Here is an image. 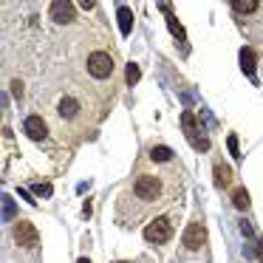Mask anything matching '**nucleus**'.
<instances>
[{"label":"nucleus","mask_w":263,"mask_h":263,"mask_svg":"<svg viewBox=\"0 0 263 263\" xmlns=\"http://www.w3.org/2000/svg\"><path fill=\"white\" fill-rule=\"evenodd\" d=\"M181 125H184V133H187V139L195 144V150H198V153H206V150H210V139L204 136V130H201L198 119H195L190 110L181 116Z\"/></svg>","instance_id":"f257e3e1"},{"label":"nucleus","mask_w":263,"mask_h":263,"mask_svg":"<svg viewBox=\"0 0 263 263\" xmlns=\"http://www.w3.org/2000/svg\"><path fill=\"white\" fill-rule=\"evenodd\" d=\"M170 235H173V221L167 215H159L153 223L144 227V238H147L150 243H164Z\"/></svg>","instance_id":"f03ea898"},{"label":"nucleus","mask_w":263,"mask_h":263,"mask_svg":"<svg viewBox=\"0 0 263 263\" xmlns=\"http://www.w3.org/2000/svg\"><path fill=\"white\" fill-rule=\"evenodd\" d=\"M88 71H91V77H97V80H105V77H110V71H114V60L105 51H93L91 57H88Z\"/></svg>","instance_id":"7ed1b4c3"},{"label":"nucleus","mask_w":263,"mask_h":263,"mask_svg":"<svg viewBox=\"0 0 263 263\" xmlns=\"http://www.w3.org/2000/svg\"><path fill=\"white\" fill-rule=\"evenodd\" d=\"M12 238H14V243H17V246H31V243L37 240V229H34V223H29V221L14 223Z\"/></svg>","instance_id":"20e7f679"},{"label":"nucleus","mask_w":263,"mask_h":263,"mask_svg":"<svg viewBox=\"0 0 263 263\" xmlns=\"http://www.w3.org/2000/svg\"><path fill=\"white\" fill-rule=\"evenodd\" d=\"M133 193H136L139 198H144V201H153L156 195H159V181H156V178L142 176L136 184H133Z\"/></svg>","instance_id":"39448f33"},{"label":"nucleus","mask_w":263,"mask_h":263,"mask_svg":"<svg viewBox=\"0 0 263 263\" xmlns=\"http://www.w3.org/2000/svg\"><path fill=\"white\" fill-rule=\"evenodd\" d=\"M206 240V229L201 227V223H190L187 232H184V246L187 249H201Z\"/></svg>","instance_id":"423d86ee"},{"label":"nucleus","mask_w":263,"mask_h":263,"mask_svg":"<svg viewBox=\"0 0 263 263\" xmlns=\"http://www.w3.org/2000/svg\"><path fill=\"white\" fill-rule=\"evenodd\" d=\"M23 130H26L29 139H37V142L48 136V127H46V122H43L40 116H29V119L23 122Z\"/></svg>","instance_id":"0eeeda50"},{"label":"nucleus","mask_w":263,"mask_h":263,"mask_svg":"<svg viewBox=\"0 0 263 263\" xmlns=\"http://www.w3.org/2000/svg\"><path fill=\"white\" fill-rule=\"evenodd\" d=\"M51 17H54V23H71L74 20V3H68V0L51 3Z\"/></svg>","instance_id":"6e6552de"},{"label":"nucleus","mask_w":263,"mask_h":263,"mask_svg":"<svg viewBox=\"0 0 263 263\" xmlns=\"http://www.w3.org/2000/svg\"><path fill=\"white\" fill-rule=\"evenodd\" d=\"M255 65H257V57H255V51L252 48H243L240 51V68H243V74H255Z\"/></svg>","instance_id":"1a4fd4ad"},{"label":"nucleus","mask_w":263,"mask_h":263,"mask_svg":"<svg viewBox=\"0 0 263 263\" xmlns=\"http://www.w3.org/2000/svg\"><path fill=\"white\" fill-rule=\"evenodd\" d=\"M77 114H80V102H77V99H71V97H65L63 102H60V116L71 119V116H77Z\"/></svg>","instance_id":"9d476101"},{"label":"nucleus","mask_w":263,"mask_h":263,"mask_svg":"<svg viewBox=\"0 0 263 263\" xmlns=\"http://www.w3.org/2000/svg\"><path fill=\"white\" fill-rule=\"evenodd\" d=\"M119 29H122V34H130V29H133V12L127 6H119Z\"/></svg>","instance_id":"9b49d317"},{"label":"nucleus","mask_w":263,"mask_h":263,"mask_svg":"<svg viewBox=\"0 0 263 263\" xmlns=\"http://www.w3.org/2000/svg\"><path fill=\"white\" fill-rule=\"evenodd\" d=\"M215 184H218V187H229V184H232V170H229L227 164H218L215 167Z\"/></svg>","instance_id":"f8f14e48"},{"label":"nucleus","mask_w":263,"mask_h":263,"mask_svg":"<svg viewBox=\"0 0 263 263\" xmlns=\"http://www.w3.org/2000/svg\"><path fill=\"white\" fill-rule=\"evenodd\" d=\"M150 159H153L156 164H161V161H170V159H173V150L164 147V144H159V147L150 150Z\"/></svg>","instance_id":"ddd939ff"},{"label":"nucleus","mask_w":263,"mask_h":263,"mask_svg":"<svg viewBox=\"0 0 263 263\" xmlns=\"http://www.w3.org/2000/svg\"><path fill=\"white\" fill-rule=\"evenodd\" d=\"M232 204L238 206V210H249V195H246L243 187H238V190L232 193Z\"/></svg>","instance_id":"4468645a"},{"label":"nucleus","mask_w":263,"mask_h":263,"mask_svg":"<svg viewBox=\"0 0 263 263\" xmlns=\"http://www.w3.org/2000/svg\"><path fill=\"white\" fill-rule=\"evenodd\" d=\"M232 9H235V12H240V14H252L257 9V0H235Z\"/></svg>","instance_id":"2eb2a0df"},{"label":"nucleus","mask_w":263,"mask_h":263,"mask_svg":"<svg viewBox=\"0 0 263 263\" xmlns=\"http://www.w3.org/2000/svg\"><path fill=\"white\" fill-rule=\"evenodd\" d=\"M167 26L173 29V34H176V40H184V26L176 20V14H173L170 9H167Z\"/></svg>","instance_id":"dca6fc26"},{"label":"nucleus","mask_w":263,"mask_h":263,"mask_svg":"<svg viewBox=\"0 0 263 263\" xmlns=\"http://www.w3.org/2000/svg\"><path fill=\"white\" fill-rule=\"evenodd\" d=\"M139 80H142V71H139L136 63H130L127 65V85H136Z\"/></svg>","instance_id":"f3484780"},{"label":"nucleus","mask_w":263,"mask_h":263,"mask_svg":"<svg viewBox=\"0 0 263 263\" xmlns=\"http://www.w3.org/2000/svg\"><path fill=\"white\" fill-rule=\"evenodd\" d=\"M229 153H232V156H238V153H240V147H238V136H235V133H229Z\"/></svg>","instance_id":"a211bd4d"},{"label":"nucleus","mask_w":263,"mask_h":263,"mask_svg":"<svg viewBox=\"0 0 263 263\" xmlns=\"http://www.w3.org/2000/svg\"><path fill=\"white\" fill-rule=\"evenodd\" d=\"M34 193H37V195H43V198H48V195H51V184H37Z\"/></svg>","instance_id":"6ab92c4d"},{"label":"nucleus","mask_w":263,"mask_h":263,"mask_svg":"<svg viewBox=\"0 0 263 263\" xmlns=\"http://www.w3.org/2000/svg\"><path fill=\"white\" fill-rule=\"evenodd\" d=\"M3 210H6V218H12L14 215V204L9 198H3Z\"/></svg>","instance_id":"aec40b11"},{"label":"nucleus","mask_w":263,"mask_h":263,"mask_svg":"<svg viewBox=\"0 0 263 263\" xmlns=\"http://www.w3.org/2000/svg\"><path fill=\"white\" fill-rule=\"evenodd\" d=\"M257 255L263 257V240H260V243H257Z\"/></svg>","instance_id":"412c9836"},{"label":"nucleus","mask_w":263,"mask_h":263,"mask_svg":"<svg viewBox=\"0 0 263 263\" xmlns=\"http://www.w3.org/2000/svg\"><path fill=\"white\" fill-rule=\"evenodd\" d=\"M77 263H91V260H88V257H80V260H77Z\"/></svg>","instance_id":"4be33fe9"},{"label":"nucleus","mask_w":263,"mask_h":263,"mask_svg":"<svg viewBox=\"0 0 263 263\" xmlns=\"http://www.w3.org/2000/svg\"><path fill=\"white\" fill-rule=\"evenodd\" d=\"M119 263H125V260H119Z\"/></svg>","instance_id":"5701e85b"}]
</instances>
